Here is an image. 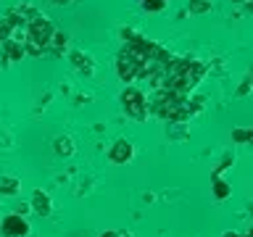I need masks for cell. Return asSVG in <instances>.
<instances>
[{"mask_svg": "<svg viewBox=\"0 0 253 237\" xmlns=\"http://www.w3.org/2000/svg\"><path fill=\"white\" fill-rule=\"evenodd\" d=\"M206 63L198 61V58H171L164 69V79H161V87L166 90H174L179 95H190L201 84V79L206 77Z\"/></svg>", "mask_w": 253, "mask_h": 237, "instance_id": "cell-1", "label": "cell"}, {"mask_svg": "<svg viewBox=\"0 0 253 237\" xmlns=\"http://www.w3.org/2000/svg\"><path fill=\"white\" fill-rule=\"evenodd\" d=\"M55 27L45 16H35V19L27 21V29H24V53L32 55V58H42V55L50 53V42H53Z\"/></svg>", "mask_w": 253, "mask_h": 237, "instance_id": "cell-2", "label": "cell"}, {"mask_svg": "<svg viewBox=\"0 0 253 237\" xmlns=\"http://www.w3.org/2000/svg\"><path fill=\"white\" fill-rule=\"evenodd\" d=\"M119 100H122V108L129 118H134V121H145L148 118V98L140 90L124 87L122 95H119Z\"/></svg>", "mask_w": 253, "mask_h": 237, "instance_id": "cell-3", "label": "cell"}, {"mask_svg": "<svg viewBox=\"0 0 253 237\" xmlns=\"http://www.w3.org/2000/svg\"><path fill=\"white\" fill-rule=\"evenodd\" d=\"M29 221L21 216V213H8V216L0 221V235L3 237H27L29 235Z\"/></svg>", "mask_w": 253, "mask_h": 237, "instance_id": "cell-4", "label": "cell"}, {"mask_svg": "<svg viewBox=\"0 0 253 237\" xmlns=\"http://www.w3.org/2000/svg\"><path fill=\"white\" fill-rule=\"evenodd\" d=\"M232 161H235V158L227 153L224 158H221V163H219L216 169H213V174H211V190H213V195H216V200H224V198L232 193V190H229V185H224V179H221V174H224L227 166H232Z\"/></svg>", "mask_w": 253, "mask_h": 237, "instance_id": "cell-5", "label": "cell"}, {"mask_svg": "<svg viewBox=\"0 0 253 237\" xmlns=\"http://www.w3.org/2000/svg\"><path fill=\"white\" fill-rule=\"evenodd\" d=\"M132 158H134V148H132V142H129V140H116L114 145L108 148V161H111V163H116V166L129 163Z\"/></svg>", "mask_w": 253, "mask_h": 237, "instance_id": "cell-6", "label": "cell"}, {"mask_svg": "<svg viewBox=\"0 0 253 237\" xmlns=\"http://www.w3.org/2000/svg\"><path fill=\"white\" fill-rule=\"evenodd\" d=\"M69 61H71V66H74L79 74H84V77L95 74V58L92 55H87L82 50H69Z\"/></svg>", "mask_w": 253, "mask_h": 237, "instance_id": "cell-7", "label": "cell"}, {"mask_svg": "<svg viewBox=\"0 0 253 237\" xmlns=\"http://www.w3.org/2000/svg\"><path fill=\"white\" fill-rule=\"evenodd\" d=\"M29 208L37 213V216H50L53 213V200L45 190H35L32 193V200H29Z\"/></svg>", "mask_w": 253, "mask_h": 237, "instance_id": "cell-8", "label": "cell"}, {"mask_svg": "<svg viewBox=\"0 0 253 237\" xmlns=\"http://www.w3.org/2000/svg\"><path fill=\"white\" fill-rule=\"evenodd\" d=\"M53 150H55V156H61V158H71L77 148H74V140H71L69 134H61V137L53 140Z\"/></svg>", "mask_w": 253, "mask_h": 237, "instance_id": "cell-9", "label": "cell"}, {"mask_svg": "<svg viewBox=\"0 0 253 237\" xmlns=\"http://www.w3.org/2000/svg\"><path fill=\"white\" fill-rule=\"evenodd\" d=\"M19 190H21V182L16 177H8V174L0 177V195H19Z\"/></svg>", "mask_w": 253, "mask_h": 237, "instance_id": "cell-10", "label": "cell"}, {"mask_svg": "<svg viewBox=\"0 0 253 237\" xmlns=\"http://www.w3.org/2000/svg\"><path fill=\"white\" fill-rule=\"evenodd\" d=\"M137 3L145 8L148 13H158V11H164V5H166V0H137Z\"/></svg>", "mask_w": 253, "mask_h": 237, "instance_id": "cell-11", "label": "cell"}, {"mask_svg": "<svg viewBox=\"0 0 253 237\" xmlns=\"http://www.w3.org/2000/svg\"><path fill=\"white\" fill-rule=\"evenodd\" d=\"M251 137H253V129H232V142H240V145H245V142H251Z\"/></svg>", "mask_w": 253, "mask_h": 237, "instance_id": "cell-12", "label": "cell"}, {"mask_svg": "<svg viewBox=\"0 0 253 237\" xmlns=\"http://www.w3.org/2000/svg\"><path fill=\"white\" fill-rule=\"evenodd\" d=\"M209 8H211V0H190V13H195V16L206 13Z\"/></svg>", "mask_w": 253, "mask_h": 237, "instance_id": "cell-13", "label": "cell"}, {"mask_svg": "<svg viewBox=\"0 0 253 237\" xmlns=\"http://www.w3.org/2000/svg\"><path fill=\"white\" fill-rule=\"evenodd\" d=\"M248 90H251V77H245L243 84L237 87V98H245V95H248Z\"/></svg>", "mask_w": 253, "mask_h": 237, "instance_id": "cell-14", "label": "cell"}, {"mask_svg": "<svg viewBox=\"0 0 253 237\" xmlns=\"http://www.w3.org/2000/svg\"><path fill=\"white\" fill-rule=\"evenodd\" d=\"M221 237H251V235H237V232H224Z\"/></svg>", "mask_w": 253, "mask_h": 237, "instance_id": "cell-15", "label": "cell"}, {"mask_svg": "<svg viewBox=\"0 0 253 237\" xmlns=\"http://www.w3.org/2000/svg\"><path fill=\"white\" fill-rule=\"evenodd\" d=\"M100 237H119V232H114V229H108V232H103Z\"/></svg>", "mask_w": 253, "mask_h": 237, "instance_id": "cell-16", "label": "cell"}, {"mask_svg": "<svg viewBox=\"0 0 253 237\" xmlns=\"http://www.w3.org/2000/svg\"><path fill=\"white\" fill-rule=\"evenodd\" d=\"M229 3H251V0H229Z\"/></svg>", "mask_w": 253, "mask_h": 237, "instance_id": "cell-17", "label": "cell"}]
</instances>
